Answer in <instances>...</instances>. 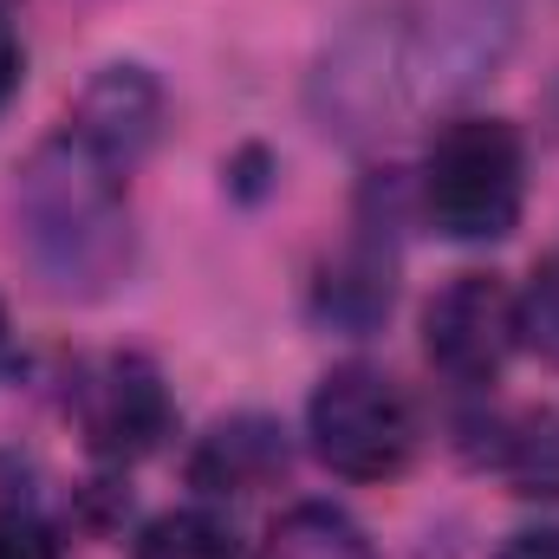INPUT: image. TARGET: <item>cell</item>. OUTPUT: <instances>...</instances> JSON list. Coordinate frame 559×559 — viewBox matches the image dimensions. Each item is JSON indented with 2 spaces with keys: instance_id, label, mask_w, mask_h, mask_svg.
I'll use <instances>...</instances> for the list:
<instances>
[{
  "instance_id": "cell-14",
  "label": "cell",
  "mask_w": 559,
  "mask_h": 559,
  "mask_svg": "<svg viewBox=\"0 0 559 559\" xmlns=\"http://www.w3.org/2000/svg\"><path fill=\"white\" fill-rule=\"evenodd\" d=\"M0 559H59V527L33 501L0 508Z\"/></svg>"
},
{
  "instance_id": "cell-10",
  "label": "cell",
  "mask_w": 559,
  "mask_h": 559,
  "mask_svg": "<svg viewBox=\"0 0 559 559\" xmlns=\"http://www.w3.org/2000/svg\"><path fill=\"white\" fill-rule=\"evenodd\" d=\"M475 436V462L508 475L521 495H559V417L554 411H508V417L468 423Z\"/></svg>"
},
{
  "instance_id": "cell-11",
  "label": "cell",
  "mask_w": 559,
  "mask_h": 559,
  "mask_svg": "<svg viewBox=\"0 0 559 559\" xmlns=\"http://www.w3.org/2000/svg\"><path fill=\"white\" fill-rule=\"evenodd\" d=\"M261 559H378V554H371L365 527H358L345 508H332V501H299V508H286L274 527H267Z\"/></svg>"
},
{
  "instance_id": "cell-4",
  "label": "cell",
  "mask_w": 559,
  "mask_h": 559,
  "mask_svg": "<svg viewBox=\"0 0 559 559\" xmlns=\"http://www.w3.org/2000/svg\"><path fill=\"white\" fill-rule=\"evenodd\" d=\"M319 462L345 481H391L417 455V411L378 365H332L306 404Z\"/></svg>"
},
{
  "instance_id": "cell-16",
  "label": "cell",
  "mask_w": 559,
  "mask_h": 559,
  "mask_svg": "<svg viewBox=\"0 0 559 559\" xmlns=\"http://www.w3.org/2000/svg\"><path fill=\"white\" fill-rule=\"evenodd\" d=\"M495 559H559V527H527V534H514Z\"/></svg>"
},
{
  "instance_id": "cell-7",
  "label": "cell",
  "mask_w": 559,
  "mask_h": 559,
  "mask_svg": "<svg viewBox=\"0 0 559 559\" xmlns=\"http://www.w3.org/2000/svg\"><path fill=\"white\" fill-rule=\"evenodd\" d=\"M391 228H397V195L391 182L365 189L358 202V235L338 248V261L319 280V312L345 332H371L384 312H391V293H397V248H391Z\"/></svg>"
},
{
  "instance_id": "cell-5",
  "label": "cell",
  "mask_w": 559,
  "mask_h": 559,
  "mask_svg": "<svg viewBox=\"0 0 559 559\" xmlns=\"http://www.w3.org/2000/svg\"><path fill=\"white\" fill-rule=\"evenodd\" d=\"M423 352L449 384H495L521 352V293L501 274H455L423 306Z\"/></svg>"
},
{
  "instance_id": "cell-12",
  "label": "cell",
  "mask_w": 559,
  "mask_h": 559,
  "mask_svg": "<svg viewBox=\"0 0 559 559\" xmlns=\"http://www.w3.org/2000/svg\"><path fill=\"white\" fill-rule=\"evenodd\" d=\"M131 559H241L235 547V527L209 508H169L156 514L138 534V554Z\"/></svg>"
},
{
  "instance_id": "cell-15",
  "label": "cell",
  "mask_w": 559,
  "mask_h": 559,
  "mask_svg": "<svg viewBox=\"0 0 559 559\" xmlns=\"http://www.w3.org/2000/svg\"><path fill=\"white\" fill-rule=\"evenodd\" d=\"M20 79H26V46H20V26H13V13L0 7V111L13 105Z\"/></svg>"
},
{
  "instance_id": "cell-13",
  "label": "cell",
  "mask_w": 559,
  "mask_h": 559,
  "mask_svg": "<svg viewBox=\"0 0 559 559\" xmlns=\"http://www.w3.org/2000/svg\"><path fill=\"white\" fill-rule=\"evenodd\" d=\"M521 345H534L547 365H559V261H547L534 286L521 293Z\"/></svg>"
},
{
  "instance_id": "cell-9",
  "label": "cell",
  "mask_w": 559,
  "mask_h": 559,
  "mask_svg": "<svg viewBox=\"0 0 559 559\" xmlns=\"http://www.w3.org/2000/svg\"><path fill=\"white\" fill-rule=\"evenodd\" d=\"M280 475H286V429L274 417H228L215 423L209 436H202V449L189 455V481L202 488V495H261V488H274Z\"/></svg>"
},
{
  "instance_id": "cell-6",
  "label": "cell",
  "mask_w": 559,
  "mask_h": 559,
  "mask_svg": "<svg viewBox=\"0 0 559 559\" xmlns=\"http://www.w3.org/2000/svg\"><path fill=\"white\" fill-rule=\"evenodd\" d=\"M79 429L92 442L98 462H143L163 449V436L176 429V404L156 378V365L138 352H118L105 365H92L79 378Z\"/></svg>"
},
{
  "instance_id": "cell-1",
  "label": "cell",
  "mask_w": 559,
  "mask_h": 559,
  "mask_svg": "<svg viewBox=\"0 0 559 559\" xmlns=\"http://www.w3.org/2000/svg\"><path fill=\"white\" fill-rule=\"evenodd\" d=\"M514 39V0H391L358 20L319 72V111L338 131H384L429 111L501 66ZM325 124V131H332Z\"/></svg>"
},
{
  "instance_id": "cell-2",
  "label": "cell",
  "mask_w": 559,
  "mask_h": 559,
  "mask_svg": "<svg viewBox=\"0 0 559 559\" xmlns=\"http://www.w3.org/2000/svg\"><path fill=\"white\" fill-rule=\"evenodd\" d=\"M13 241L52 299H105L138 254L124 169L72 131L39 143L13 182Z\"/></svg>"
},
{
  "instance_id": "cell-8",
  "label": "cell",
  "mask_w": 559,
  "mask_h": 559,
  "mask_svg": "<svg viewBox=\"0 0 559 559\" xmlns=\"http://www.w3.org/2000/svg\"><path fill=\"white\" fill-rule=\"evenodd\" d=\"M72 138H85L111 169L131 176L150 143L163 138V85L143 66H105L72 111Z\"/></svg>"
},
{
  "instance_id": "cell-17",
  "label": "cell",
  "mask_w": 559,
  "mask_h": 559,
  "mask_svg": "<svg viewBox=\"0 0 559 559\" xmlns=\"http://www.w3.org/2000/svg\"><path fill=\"white\" fill-rule=\"evenodd\" d=\"M0 358H7V306H0Z\"/></svg>"
},
{
  "instance_id": "cell-3",
  "label": "cell",
  "mask_w": 559,
  "mask_h": 559,
  "mask_svg": "<svg viewBox=\"0 0 559 559\" xmlns=\"http://www.w3.org/2000/svg\"><path fill=\"white\" fill-rule=\"evenodd\" d=\"M527 202V143L508 118H449L423 156V222L442 241H508Z\"/></svg>"
}]
</instances>
